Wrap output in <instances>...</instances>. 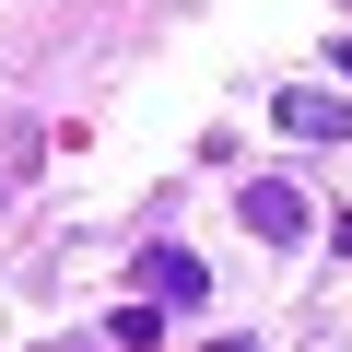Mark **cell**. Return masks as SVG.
Returning a JSON list of instances; mask_svg holds the SVG:
<instances>
[{"label":"cell","instance_id":"8992f818","mask_svg":"<svg viewBox=\"0 0 352 352\" xmlns=\"http://www.w3.org/2000/svg\"><path fill=\"white\" fill-rule=\"evenodd\" d=\"M0 212H12V176H0Z\"/></svg>","mask_w":352,"mask_h":352},{"label":"cell","instance_id":"277c9868","mask_svg":"<svg viewBox=\"0 0 352 352\" xmlns=\"http://www.w3.org/2000/svg\"><path fill=\"white\" fill-rule=\"evenodd\" d=\"M106 352H164V305H118V329H106Z\"/></svg>","mask_w":352,"mask_h":352},{"label":"cell","instance_id":"7a4b0ae2","mask_svg":"<svg viewBox=\"0 0 352 352\" xmlns=\"http://www.w3.org/2000/svg\"><path fill=\"white\" fill-rule=\"evenodd\" d=\"M129 294H141V305H200V294H212V270H200L188 247H164V235H153V247L129 258Z\"/></svg>","mask_w":352,"mask_h":352},{"label":"cell","instance_id":"5b68a950","mask_svg":"<svg viewBox=\"0 0 352 352\" xmlns=\"http://www.w3.org/2000/svg\"><path fill=\"white\" fill-rule=\"evenodd\" d=\"M200 352H258V340H247V329H235V340H200Z\"/></svg>","mask_w":352,"mask_h":352},{"label":"cell","instance_id":"3957f363","mask_svg":"<svg viewBox=\"0 0 352 352\" xmlns=\"http://www.w3.org/2000/svg\"><path fill=\"white\" fill-rule=\"evenodd\" d=\"M270 129L282 141H352V106L329 82H294V94H270Z\"/></svg>","mask_w":352,"mask_h":352},{"label":"cell","instance_id":"52a82bcc","mask_svg":"<svg viewBox=\"0 0 352 352\" xmlns=\"http://www.w3.org/2000/svg\"><path fill=\"white\" fill-rule=\"evenodd\" d=\"M340 12H352V0H340Z\"/></svg>","mask_w":352,"mask_h":352},{"label":"cell","instance_id":"6da1fadb","mask_svg":"<svg viewBox=\"0 0 352 352\" xmlns=\"http://www.w3.org/2000/svg\"><path fill=\"white\" fill-rule=\"evenodd\" d=\"M235 212H247V235L258 247H305V188H294V176H247V188H235Z\"/></svg>","mask_w":352,"mask_h":352}]
</instances>
